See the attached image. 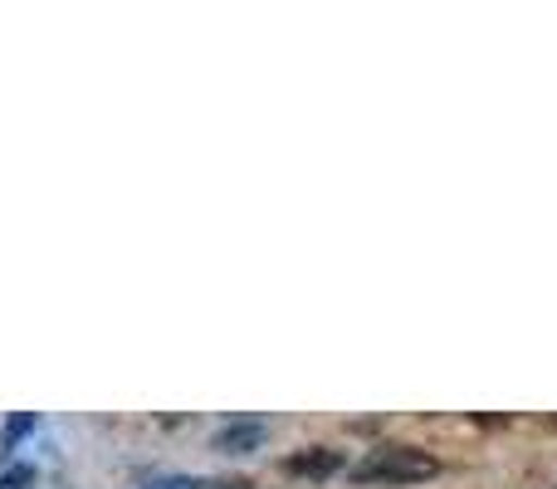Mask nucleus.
<instances>
[{
  "mask_svg": "<svg viewBox=\"0 0 557 489\" xmlns=\"http://www.w3.org/2000/svg\"><path fill=\"white\" fill-rule=\"evenodd\" d=\"M29 426H35V421H29V416H15V421H10V426H5V441H15V436H25V431H29Z\"/></svg>",
  "mask_w": 557,
  "mask_h": 489,
  "instance_id": "39448f33",
  "label": "nucleus"
},
{
  "mask_svg": "<svg viewBox=\"0 0 557 489\" xmlns=\"http://www.w3.org/2000/svg\"><path fill=\"white\" fill-rule=\"evenodd\" d=\"M260 441H264V426L260 421H235V426H225V431L215 436V445H221V451H255Z\"/></svg>",
  "mask_w": 557,
  "mask_h": 489,
  "instance_id": "7ed1b4c3",
  "label": "nucleus"
},
{
  "mask_svg": "<svg viewBox=\"0 0 557 489\" xmlns=\"http://www.w3.org/2000/svg\"><path fill=\"white\" fill-rule=\"evenodd\" d=\"M284 470H288V475H308V480H323V475H337V470H343V455L327 451V445H313L308 455H288Z\"/></svg>",
  "mask_w": 557,
  "mask_h": 489,
  "instance_id": "f03ea898",
  "label": "nucleus"
},
{
  "mask_svg": "<svg viewBox=\"0 0 557 489\" xmlns=\"http://www.w3.org/2000/svg\"><path fill=\"white\" fill-rule=\"evenodd\" d=\"M215 489H240V485H215Z\"/></svg>",
  "mask_w": 557,
  "mask_h": 489,
  "instance_id": "423d86ee",
  "label": "nucleus"
},
{
  "mask_svg": "<svg viewBox=\"0 0 557 489\" xmlns=\"http://www.w3.org/2000/svg\"><path fill=\"white\" fill-rule=\"evenodd\" d=\"M147 489H201V485H196L191 475H166V480H152Z\"/></svg>",
  "mask_w": 557,
  "mask_h": 489,
  "instance_id": "20e7f679",
  "label": "nucleus"
},
{
  "mask_svg": "<svg viewBox=\"0 0 557 489\" xmlns=\"http://www.w3.org/2000/svg\"><path fill=\"white\" fill-rule=\"evenodd\" d=\"M435 475H441V461L416 451V445H382L362 465H352L357 485H416V480H435Z\"/></svg>",
  "mask_w": 557,
  "mask_h": 489,
  "instance_id": "f257e3e1",
  "label": "nucleus"
}]
</instances>
